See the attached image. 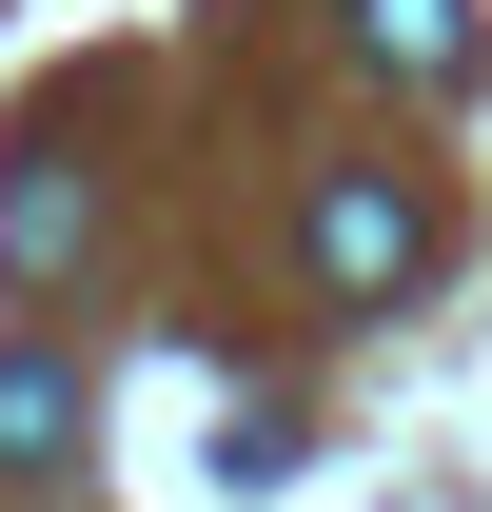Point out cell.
<instances>
[{
    "instance_id": "cell-1",
    "label": "cell",
    "mask_w": 492,
    "mask_h": 512,
    "mask_svg": "<svg viewBox=\"0 0 492 512\" xmlns=\"http://www.w3.org/2000/svg\"><path fill=\"white\" fill-rule=\"evenodd\" d=\"M414 276H433V197L374 178V158H335V178H315V296H335V316H394Z\"/></svg>"
},
{
    "instance_id": "cell-2",
    "label": "cell",
    "mask_w": 492,
    "mask_h": 512,
    "mask_svg": "<svg viewBox=\"0 0 492 512\" xmlns=\"http://www.w3.org/2000/svg\"><path fill=\"white\" fill-rule=\"evenodd\" d=\"M60 453H79V355H60V335H20V355H0V473L40 493Z\"/></svg>"
},
{
    "instance_id": "cell-3",
    "label": "cell",
    "mask_w": 492,
    "mask_h": 512,
    "mask_svg": "<svg viewBox=\"0 0 492 512\" xmlns=\"http://www.w3.org/2000/svg\"><path fill=\"white\" fill-rule=\"evenodd\" d=\"M355 60L414 79V99H453V79H473V20H453V0H355Z\"/></svg>"
},
{
    "instance_id": "cell-4",
    "label": "cell",
    "mask_w": 492,
    "mask_h": 512,
    "mask_svg": "<svg viewBox=\"0 0 492 512\" xmlns=\"http://www.w3.org/2000/svg\"><path fill=\"white\" fill-rule=\"evenodd\" d=\"M79 256V197H60V158H20L0 178V276H60Z\"/></svg>"
}]
</instances>
